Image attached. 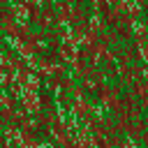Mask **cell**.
Instances as JSON below:
<instances>
[{"instance_id":"cell-2","label":"cell","mask_w":148,"mask_h":148,"mask_svg":"<svg viewBox=\"0 0 148 148\" xmlns=\"http://www.w3.org/2000/svg\"><path fill=\"white\" fill-rule=\"evenodd\" d=\"M21 81H25L32 90H37V86H39V79H37V74L35 72H30V69H23V79Z\"/></svg>"},{"instance_id":"cell-3","label":"cell","mask_w":148,"mask_h":148,"mask_svg":"<svg viewBox=\"0 0 148 148\" xmlns=\"http://www.w3.org/2000/svg\"><path fill=\"white\" fill-rule=\"evenodd\" d=\"M21 127H23L25 132H30V130H35V127H39V118H30V120H21Z\"/></svg>"},{"instance_id":"cell-1","label":"cell","mask_w":148,"mask_h":148,"mask_svg":"<svg viewBox=\"0 0 148 148\" xmlns=\"http://www.w3.org/2000/svg\"><path fill=\"white\" fill-rule=\"evenodd\" d=\"M28 16H30V5L21 2V5H16V7H14V21H16L21 28L28 23Z\"/></svg>"}]
</instances>
